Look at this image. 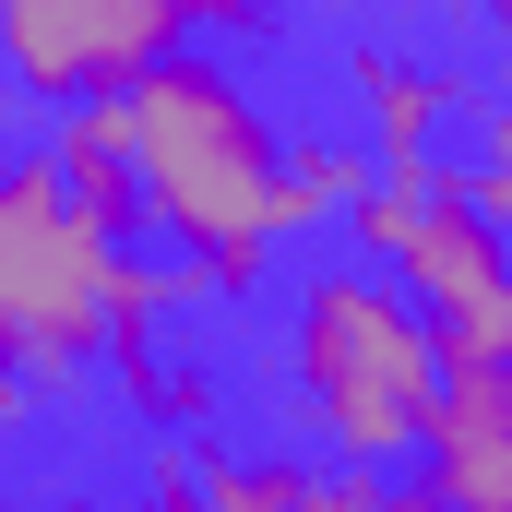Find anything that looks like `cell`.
Listing matches in <instances>:
<instances>
[{"label":"cell","instance_id":"cell-6","mask_svg":"<svg viewBox=\"0 0 512 512\" xmlns=\"http://www.w3.org/2000/svg\"><path fill=\"white\" fill-rule=\"evenodd\" d=\"M358 84H370V120H382V155L370 167H429L441 155V120H453V84H429V72H405V60H358Z\"/></svg>","mask_w":512,"mask_h":512},{"label":"cell","instance_id":"cell-2","mask_svg":"<svg viewBox=\"0 0 512 512\" xmlns=\"http://www.w3.org/2000/svg\"><path fill=\"white\" fill-rule=\"evenodd\" d=\"M298 393H310V429H322L334 465H370V477L417 465L441 346H429V310L382 262H346V274L298 286Z\"/></svg>","mask_w":512,"mask_h":512},{"label":"cell","instance_id":"cell-7","mask_svg":"<svg viewBox=\"0 0 512 512\" xmlns=\"http://www.w3.org/2000/svg\"><path fill=\"white\" fill-rule=\"evenodd\" d=\"M274 167H286V215H298V227H310V215H346L358 179H370V155H358V143H322V131H274Z\"/></svg>","mask_w":512,"mask_h":512},{"label":"cell","instance_id":"cell-3","mask_svg":"<svg viewBox=\"0 0 512 512\" xmlns=\"http://www.w3.org/2000/svg\"><path fill=\"white\" fill-rule=\"evenodd\" d=\"M120 262L131 239H108L48 155L0 167V370L24 382H84L108 358V310H120Z\"/></svg>","mask_w":512,"mask_h":512},{"label":"cell","instance_id":"cell-5","mask_svg":"<svg viewBox=\"0 0 512 512\" xmlns=\"http://www.w3.org/2000/svg\"><path fill=\"white\" fill-rule=\"evenodd\" d=\"M405 477L429 512H512V370H441Z\"/></svg>","mask_w":512,"mask_h":512},{"label":"cell","instance_id":"cell-8","mask_svg":"<svg viewBox=\"0 0 512 512\" xmlns=\"http://www.w3.org/2000/svg\"><path fill=\"white\" fill-rule=\"evenodd\" d=\"M191 489L215 512H322V465H227V453H215Z\"/></svg>","mask_w":512,"mask_h":512},{"label":"cell","instance_id":"cell-4","mask_svg":"<svg viewBox=\"0 0 512 512\" xmlns=\"http://www.w3.org/2000/svg\"><path fill=\"white\" fill-rule=\"evenodd\" d=\"M262 0H0V60L12 84H36L48 108L72 96H120L131 72L203 24H251Z\"/></svg>","mask_w":512,"mask_h":512},{"label":"cell","instance_id":"cell-1","mask_svg":"<svg viewBox=\"0 0 512 512\" xmlns=\"http://www.w3.org/2000/svg\"><path fill=\"white\" fill-rule=\"evenodd\" d=\"M120 155L143 191V227L179 251V298H239L262 262L286 251V167H274V120L251 84L203 48H155L120 96Z\"/></svg>","mask_w":512,"mask_h":512}]
</instances>
